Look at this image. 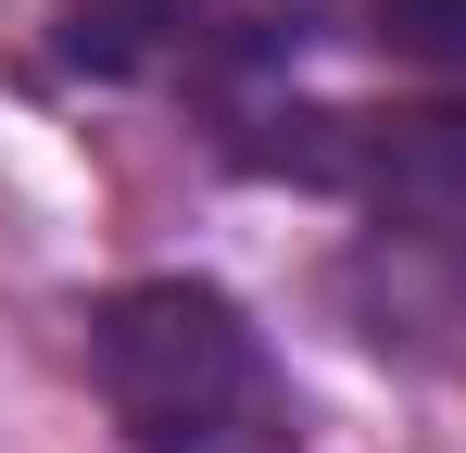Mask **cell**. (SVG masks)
Returning <instances> with one entry per match:
<instances>
[{
	"mask_svg": "<svg viewBox=\"0 0 466 453\" xmlns=\"http://www.w3.org/2000/svg\"><path fill=\"white\" fill-rule=\"evenodd\" d=\"M88 378L139 453H228L265 416V340L202 277H139L88 315Z\"/></svg>",
	"mask_w": 466,
	"mask_h": 453,
	"instance_id": "obj_1",
	"label": "cell"
},
{
	"mask_svg": "<svg viewBox=\"0 0 466 453\" xmlns=\"http://www.w3.org/2000/svg\"><path fill=\"white\" fill-rule=\"evenodd\" d=\"M379 38L416 64H466V0H379Z\"/></svg>",
	"mask_w": 466,
	"mask_h": 453,
	"instance_id": "obj_2",
	"label": "cell"
}]
</instances>
